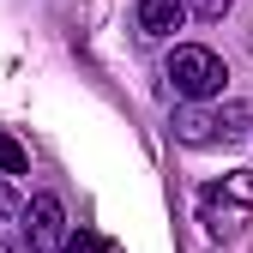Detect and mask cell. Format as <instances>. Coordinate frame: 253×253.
<instances>
[{
  "label": "cell",
  "instance_id": "obj_8",
  "mask_svg": "<svg viewBox=\"0 0 253 253\" xmlns=\"http://www.w3.org/2000/svg\"><path fill=\"white\" fill-rule=\"evenodd\" d=\"M6 217H24V211H18V199H12V187H6V175H0V223H6Z\"/></svg>",
  "mask_w": 253,
  "mask_h": 253
},
{
  "label": "cell",
  "instance_id": "obj_2",
  "mask_svg": "<svg viewBox=\"0 0 253 253\" xmlns=\"http://www.w3.org/2000/svg\"><path fill=\"white\" fill-rule=\"evenodd\" d=\"M253 133V109L247 103H217V109H181L175 115V139L181 145H217V139H247Z\"/></svg>",
  "mask_w": 253,
  "mask_h": 253
},
{
  "label": "cell",
  "instance_id": "obj_3",
  "mask_svg": "<svg viewBox=\"0 0 253 253\" xmlns=\"http://www.w3.org/2000/svg\"><path fill=\"white\" fill-rule=\"evenodd\" d=\"M18 229H24V253H60V241H67V205H60V193H30Z\"/></svg>",
  "mask_w": 253,
  "mask_h": 253
},
{
  "label": "cell",
  "instance_id": "obj_1",
  "mask_svg": "<svg viewBox=\"0 0 253 253\" xmlns=\"http://www.w3.org/2000/svg\"><path fill=\"white\" fill-rule=\"evenodd\" d=\"M223 79H229V67H223L217 48H205V42H175V54H169V84L181 90L187 103L223 97Z\"/></svg>",
  "mask_w": 253,
  "mask_h": 253
},
{
  "label": "cell",
  "instance_id": "obj_4",
  "mask_svg": "<svg viewBox=\"0 0 253 253\" xmlns=\"http://www.w3.org/2000/svg\"><path fill=\"white\" fill-rule=\"evenodd\" d=\"M187 18V0H139V30L145 37H175Z\"/></svg>",
  "mask_w": 253,
  "mask_h": 253
},
{
  "label": "cell",
  "instance_id": "obj_6",
  "mask_svg": "<svg viewBox=\"0 0 253 253\" xmlns=\"http://www.w3.org/2000/svg\"><path fill=\"white\" fill-rule=\"evenodd\" d=\"M60 253H109V235L79 229V235H67V241H60Z\"/></svg>",
  "mask_w": 253,
  "mask_h": 253
},
{
  "label": "cell",
  "instance_id": "obj_5",
  "mask_svg": "<svg viewBox=\"0 0 253 253\" xmlns=\"http://www.w3.org/2000/svg\"><path fill=\"white\" fill-rule=\"evenodd\" d=\"M0 175H30V151L12 133H0Z\"/></svg>",
  "mask_w": 253,
  "mask_h": 253
},
{
  "label": "cell",
  "instance_id": "obj_7",
  "mask_svg": "<svg viewBox=\"0 0 253 253\" xmlns=\"http://www.w3.org/2000/svg\"><path fill=\"white\" fill-rule=\"evenodd\" d=\"M229 6H235V0H193V12H199L205 24H217V18H223V12H229Z\"/></svg>",
  "mask_w": 253,
  "mask_h": 253
},
{
  "label": "cell",
  "instance_id": "obj_9",
  "mask_svg": "<svg viewBox=\"0 0 253 253\" xmlns=\"http://www.w3.org/2000/svg\"><path fill=\"white\" fill-rule=\"evenodd\" d=\"M0 253H24V247H18V241H6V235H0Z\"/></svg>",
  "mask_w": 253,
  "mask_h": 253
}]
</instances>
